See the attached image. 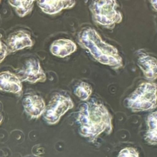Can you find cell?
<instances>
[{"label": "cell", "mask_w": 157, "mask_h": 157, "mask_svg": "<svg viewBox=\"0 0 157 157\" xmlns=\"http://www.w3.org/2000/svg\"><path fill=\"white\" fill-rule=\"evenodd\" d=\"M93 89L91 86L85 82H81L76 86L75 94L82 101H87L91 95Z\"/></svg>", "instance_id": "15"}, {"label": "cell", "mask_w": 157, "mask_h": 157, "mask_svg": "<svg viewBox=\"0 0 157 157\" xmlns=\"http://www.w3.org/2000/svg\"><path fill=\"white\" fill-rule=\"evenodd\" d=\"M38 5L43 12L48 15H55L63 9L74 7L75 0H38Z\"/></svg>", "instance_id": "10"}, {"label": "cell", "mask_w": 157, "mask_h": 157, "mask_svg": "<svg viewBox=\"0 0 157 157\" xmlns=\"http://www.w3.org/2000/svg\"><path fill=\"white\" fill-rule=\"evenodd\" d=\"M78 43L101 64L107 65L113 69H119L124 65L123 58L117 49L104 41L93 28L87 27L81 29L78 34Z\"/></svg>", "instance_id": "2"}, {"label": "cell", "mask_w": 157, "mask_h": 157, "mask_svg": "<svg viewBox=\"0 0 157 157\" xmlns=\"http://www.w3.org/2000/svg\"><path fill=\"white\" fill-rule=\"evenodd\" d=\"M89 8L94 22L107 29H112L123 20L117 0H94Z\"/></svg>", "instance_id": "4"}, {"label": "cell", "mask_w": 157, "mask_h": 157, "mask_svg": "<svg viewBox=\"0 0 157 157\" xmlns=\"http://www.w3.org/2000/svg\"><path fill=\"white\" fill-rule=\"evenodd\" d=\"M18 77L22 81L31 83L38 82L43 83L46 80V75L41 68L39 62L35 58H29L25 62V64L18 71Z\"/></svg>", "instance_id": "6"}, {"label": "cell", "mask_w": 157, "mask_h": 157, "mask_svg": "<svg viewBox=\"0 0 157 157\" xmlns=\"http://www.w3.org/2000/svg\"><path fill=\"white\" fill-rule=\"evenodd\" d=\"M147 130L144 135V139L148 144H157V111L149 115L147 119Z\"/></svg>", "instance_id": "13"}, {"label": "cell", "mask_w": 157, "mask_h": 157, "mask_svg": "<svg viewBox=\"0 0 157 157\" xmlns=\"http://www.w3.org/2000/svg\"><path fill=\"white\" fill-rule=\"evenodd\" d=\"M74 107V103L68 95L56 93L52 97L46 106L43 116L48 124L54 125L59 122L61 117Z\"/></svg>", "instance_id": "5"}, {"label": "cell", "mask_w": 157, "mask_h": 157, "mask_svg": "<svg viewBox=\"0 0 157 157\" xmlns=\"http://www.w3.org/2000/svg\"><path fill=\"white\" fill-rule=\"evenodd\" d=\"M9 53H10V51H9V47L6 44H5L3 42V41H1V58H0V62H2L4 58L9 55Z\"/></svg>", "instance_id": "17"}, {"label": "cell", "mask_w": 157, "mask_h": 157, "mask_svg": "<svg viewBox=\"0 0 157 157\" xmlns=\"http://www.w3.org/2000/svg\"><path fill=\"white\" fill-rule=\"evenodd\" d=\"M79 133L90 143H95L101 134L113 131L112 115L107 108L95 99L81 105L77 115Z\"/></svg>", "instance_id": "1"}, {"label": "cell", "mask_w": 157, "mask_h": 157, "mask_svg": "<svg viewBox=\"0 0 157 157\" xmlns=\"http://www.w3.org/2000/svg\"><path fill=\"white\" fill-rule=\"evenodd\" d=\"M137 64L147 80L153 82L156 79L157 59L155 57L147 54H142L138 58Z\"/></svg>", "instance_id": "11"}, {"label": "cell", "mask_w": 157, "mask_h": 157, "mask_svg": "<svg viewBox=\"0 0 157 157\" xmlns=\"http://www.w3.org/2000/svg\"><path fill=\"white\" fill-rule=\"evenodd\" d=\"M22 80L9 71L0 73V89L2 92L19 94L22 90Z\"/></svg>", "instance_id": "9"}, {"label": "cell", "mask_w": 157, "mask_h": 157, "mask_svg": "<svg viewBox=\"0 0 157 157\" xmlns=\"http://www.w3.org/2000/svg\"><path fill=\"white\" fill-rule=\"evenodd\" d=\"M77 49V46L73 41L70 39L55 40L51 45L50 51L52 55L55 56L64 58L75 52Z\"/></svg>", "instance_id": "12"}, {"label": "cell", "mask_w": 157, "mask_h": 157, "mask_svg": "<svg viewBox=\"0 0 157 157\" xmlns=\"http://www.w3.org/2000/svg\"><path fill=\"white\" fill-rule=\"evenodd\" d=\"M124 105L132 112H144L157 107V84L143 83L124 100Z\"/></svg>", "instance_id": "3"}, {"label": "cell", "mask_w": 157, "mask_h": 157, "mask_svg": "<svg viewBox=\"0 0 157 157\" xmlns=\"http://www.w3.org/2000/svg\"><path fill=\"white\" fill-rule=\"evenodd\" d=\"M150 2L151 3L152 6L153 7V9L157 11V0H150Z\"/></svg>", "instance_id": "18"}, {"label": "cell", "mask_w": 157, "mask_h": 157, "mask_svg": "<svg viewBox=\"0 0 157 157\" xmlns=\"http://www.w3.org/2000/svg\"><path fill=\"white\" fill-rule=\"evenodd\" d=\"M9 4L15 9L17 15L24 17L32 12L34 2L36 0H8Z\"/></svg>", "instance_id": "14"}, {"label": "cell", "mask_w": 157, "mask_h": 157, "mask_svg": "<svg viewBox=\"0 0 157 157\" xmlns=\"http://www.w3.org/2000/svg\"><path fill=\"white\" fill-rule=\"evenodd\" d=\"M117 157H140V154L135 148L127 147L120 151Z\"/></svg>", "instance_id": "16"}, {"label": "cell", "mask_w": 157, "mask_h": 157, "mask_svg": "<svg viewBox=\"0 0 157 157\" xmlns=\"http://www.w3.org/2000/svg\"><path fill=\"white\" fill-rule=\"evenodd\" d=\"M34 41L28 32L23 30L11 34L7 38V46L10 52H15L27 47H32Z\"/></svg>", "instance_id": "8"}, {"label": "cell", "mask_w": 157, "mask_h": 157, "mask_svg": "<svg viewBox=\"0 0 157 157\" xmlns=\"http://www.w3.org/2000/svg\"><path fill=\"white\" fill-rule=\"evenodd\" d=\"M22 106L26 113L32 119L39 118L46 109L44 100L38 95H27L22 100Z\"/></svg>", "instance_id": "7"}]
</instances>
